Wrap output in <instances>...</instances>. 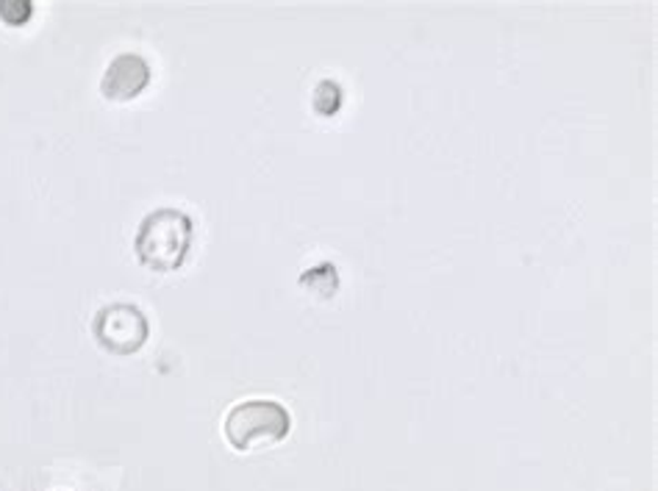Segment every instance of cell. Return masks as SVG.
<instances>
[{
    "label": "cell",
    "instance_id": "6da1fadb",
    "mask_svg": "<svg viewBox=\"0 0 658 491\" xmlns=\"http://www.w3.org/2000/svg\"><path fill=\"white\" fill-rule=\"evenodd\" d=\"M192 225L190 214L181 208H156L145 214L134 236L136 258L153 273H175L186 262L192 247Z\"/></svg>",
    "mask_w": 658,
    "mask_h": 491
},
{
    "label": "cell",
    "instance_id": "7a4b0ae2",
    "mask_svg": "<svg viewBox=\"0 0 658 491\" xmlns=\"http://www.w3.org/2000/svg\"><path fill=\"white\" fill-rule=\"evenodd\" d=\"M223 430L234 450L247 452L256 444H275L286 439L292 430V417L275 400H245L225 413Z\"/></svg>",
    "mask_w": 658,
    "mask_h": 491
},
{
    "label": "cell",
    "instance_id": "3957f363",
    "mask_svg": "<svg viewBox=\"0 0 658 491\" xmlns=\"http://www.w3.org/2000/svg\"><path fill=\"white\" fill-rule=\"evenodd\" d=\"M92 334L101 341L103 350L114 352V356H131L148 341L151 325L134 303H112L95 314Z\"/></svg>",
    "mask_w": 658,
    "mask_h": 491
},
{
    "label": "cell",
    "instance_id": "277c9868",
    "mask_svg": "<svg viewBox=\"0 0 658 491\" xmlns=\"http://www.w3.org/2000/svg\"><path fill=\"white\" fill-rule=\"evenodd\" d=\"M151 84V64L140 53H120L112 59L101 79V92L107 101H134Z\"/></svg>",
    "mask_w": 658,
    "mask_h": 491
},
{
    "label": "cell",
    "instance_id": "5b68a950",
    "mask_svg": "<svg viewBox=\"0 0 658 491\" xmlns=\"http://www.w3.org/2000/svg\"><path fill=\"white\" fill-rule=\"evenodd\" d=\"M312 106H314V112L323 114V117H331V114L340 112V106H342L340 84H334V81H320L317 90H314V95H312Z\"/></svg>",
    "mask_w": 658,
    "mask_h": 491
},
{
    "label": "cell",
    "instance_id": "8992f818",
    "mask_svg": "<svg viewBox=\"0 0 658 491\" xmlns=\"http://www.w3.org/2000/svg\"><path fill=\"white\" fill-rule=\"evenodd\" d=\"M34 7L29 0H0V20L7 25H23L31 18Z\"/></svg>",
    "mask_w": 658,
    "mask_h": 491
}]
</instances>
